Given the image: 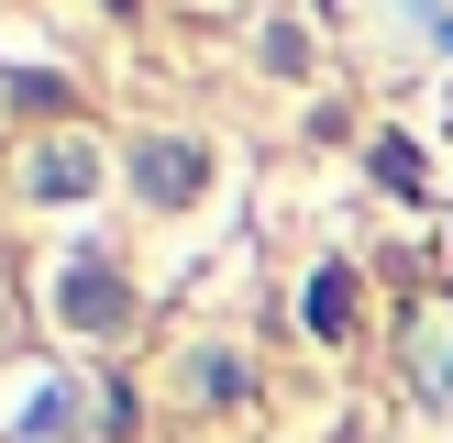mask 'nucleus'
I'll list each match as a JSON object with an SVG mask.
<instances>
[{
  "instance_id": "2",
  "label": "nucleus",
  "mask_w": 453,
  "mask_h": 443,
  "mask_svg": "<svg viewBox=\"0 0 453 443\" xmlns=\"http://www.w3.org/2000/svg\"><path fill=\"white\" fill-rule=\"evenodd\" d=\"M144 189H155V199H188V189H199V155H188V144H177V155H144Z\"/></svg>"
},
{
  "instance_id": "1",
  "label": "nucleus",
  "mask_w": 453,
  "mask_h": 443,
  "mask_svg": "<svg viewBox=\"0 0 453 443\" xmlns=\"http://www.w3.org/2000/svg\"><path fill=\"white\" fill-rule=\"evenodd\" d=\"M354 322V277L332 266V277H310V332H343Z\"/></svg>"
},
{
  "instance_id": "3",
  "label": "nucleus",
  "mask_w": 453,
  "mask_h": 443,
  "mask_svg": "<svg viewBox=\"0 0 453 443\" xmlns=\"http://www.w3.org/2000/svg\"><path fill=\"white\" fill-rule=\"evenodd\" d=\"M66 310H88V332H111V277L88 266V277H66Z\"/></svg>"
}]
</instances>
